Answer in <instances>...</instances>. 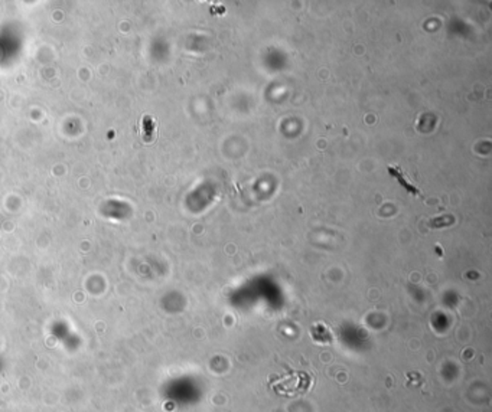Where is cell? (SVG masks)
<instances>
[{"label":"cell","mask_w":492,"mask_h":412,"mask_svg":"<svg viewBox=\"0 0 492 412\" xmlns=\"http://www.w3.org/2000/svg\"><path fill=\"white\" fill-rule=\"evenodd\" d=\"M142 126L145 127V131H143V134H145V136H147V134H154V133H156V122H154L153 117L146 115L145 118H143V122H142Z\"/></svg>","instance_id":"cell-2"},{"label":"cell","mask_w":492,"mask_h":412,"mask_svg":"<svg viewBox=\"0 0 492 412\" xmlns=\"http://www.w3.org/2000/svg\"><path fill=\"white\" fill-rule=\"evenodd\" d=\"M387 169L388 172H390V173H391V175L398 180V183L407 189V192H410V193L413 195H420L419 189H417L416 186H413L412 182H409V180L406 179V176L403 175V172H401V169H400L398 166H388Z\"/></svg>","instance_id":"cell-1"}]
</instances>
